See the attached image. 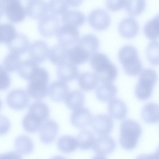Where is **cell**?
I'll return each instance as SVG.
<instances>
[{
    "label": "cell",
    "instance_id": "cell-1",
    "mask_svg": "<svg viewBox=\"0 0 159 159\" xmlns=\"http://www.w3.org/2000/svg\"><path fill=\"white\" fill-rule=\"evenodd\" d=\"M119 142L121 147L126 150H131L137 145L141 134V128L135 121L126 119L120 126Z\"/></svg>",
    "mask_w": 159,
    "mask_h": 159
},
{
    "label": "cell",
    "instance_id": "cell-2",
    "mask_svg": "<svg viewBox=\"0 0 159 159\" xmlns=\"http://www.w3.org/2000/svg\"><path fill=\"white\" fill-rule=\"evenodd\" d=\"M118 57L127 75L136 76L141 72L143 66L139 57L138 51L134 47L127 45L122 47L119 51Z\"/></svg>",
    "mask_w": 159,
    "mask_h": 159
},
{
    "label": "cell",
    "instance_id": "cell-3",
    "mask_svg": "<svg viewBox=\"0 0 159 159\" xmlns=\"http://www.w3.org/2000/svg\"><path fill=\"white\" fill-rule=\"evenodd\" d=\"M158 79L156 72L151 69H146L140 73L135 89V94L139 99L145 100L151 96L153 87Z\"/></svg>",
    "mask_w": 159,
    "mask_h": 159
},
{
    "label": "cell",
    "instance_id": "cell-4",
    "mask_svg": "<svg viewBox=\"0 0 159 159\" xmlns=\"http://www.w3.org/2000/svg\"><path fill=\"white\" fill-rule=\"evenodd\" d=\"M49 77L39 72L33 75L30 78L27 91L33 99L39 100L45 98L48 92V86Z\"/></svg>",
    "mask_w": 159,
    "mask_h": 159
},
{
    "label": "cell",
    "instance_id": "cell-5",
    "mask_svg": "<svg viewBox=\"0 0 159 159\" xmlns=\"http://www.w3.org/2000/svg\"><path fill=\"white\" fill-rule=\"evenodd\" d=\"M0 12L11 22L17 23L25 18L26 11L20 0H0Z\"/></svg>",
    "mask_w": 159,
    "mask_h": 159
},
{
    "label": "cell",
    "instance_id": "cell-6",
    "mask_svg": "<svg viewBox=\"0 0 159 159\" xmlns=\"http://www.w3.org/2000/svg\"><path fill=\"white\" fill-rule=\"evenodd\" d=\"M88 21L94 29L101 31L107 29L111 23L110 16L104 10L97 9L92 11L88 17Z\"/></svg>",
    "mask_w": 159,
    "mask_h": 159
},
{
    "label": "cell",
    "instance_id": "cell-7",
    "mask_svg": "<svg viewBox=\"0 0 159 159\" xmlns=\"http://www.w3.org/2000/svg\"><path fill=\"white\" fill-rule=\"evenodd\" d=\"M8 106L15 110H20L26 108L29 102L28 94L21 89H14L10 92L6 97Z\"/></svg>",
    "mask_w": 159,
    "mask_h": 159
},
{
    "label": "cell",
    "instance_id": "cell-8",
    "mask_svg": "<svg viewBox=\"0 0 159 159\" xmlns=\"http://www.w3.org/2000/svg\"><path fill=\"white\" fill-rule=\"evenodd\" d=\"M92 129L99 135L109 134L112 131L113 122L109 116L104 114L95 115L92 118L91 122Z\"/></svg>",
    "mask_w": 159,
    "mask_h": 159
},
{
    "label": "cell",
    "instance_id": "cell-9",
    "mask_svg": "<svg viewBox=\"0 0 159 159\" xmlns=\"http://www.w3.org/2000/svg\"><path fill=\"white\" fill-rule=\"evenodd\" d=\"M59 21L53 15H46L40 20L38 29L40 34L45 37H51L57 33L59 28Z\"/></svg>",
    "mask_w": 159,
    "mask_h": 159
},
{
    "label": "cell",
    "instance_id": "cell-10",
    "mask_svg": "<svg viewBox=\"0 0 159 159\" xmlns=\"http://www.w3.org/2000/svg\"><path fill=\"white\" fill-rule=\"evenodd\" d=\"M56 34L59 43L68 47L77 43L80 39V33L77 28L72 26L63 25L59 28Z\"/></svg>",
    "mask_w": 159,
    "mask_h": 159
},
{
    "label": "cell",
    "instance_id": "cell-11",
    "mask_svg": "<svg viewBox=\"0 0 159 159\" xmlns=\"http://www.w3.org/2000/svg\"><path fill=\"white\" fill-rule=\"evenodd\" d=\"M116 146V141L111 137L101 135L96 139L93 148L98 156L103 157L113 152Z\"/></svg>",
    "mask_w": 159,
    "mask_h": 159
},
{
    "label": "cell",
    "instance_id": "cell-12",
    "mask_svg": "<svg viewBox=\"0 0 159 159\" xmlns=\"http://www.w3.org/2000/svg\"><path fill=\"white\" fill-rule=\"evenodd\" d=\"M58 124L52 120L44 121L39 129V137L43 143L49 144L53 142L56 138L59 131Z\"/></svg>",
    "mask_w": 159,
    "mask_h": 159
},
{
    "label": "cell",
    "instance_id": "cell-13",
    "mask_svg": "<svg viewBox=\"0 0 159 159\" xmlns=\"http://www.w3.org/2000/svg\"><path fill=\"white\" fill-rule=\"evenodd\" d=\"M94 73L101 83H112L116 78L118 70L110 61L103 63L94 70Z\"/></svg>",
    "mask_w": 159,
    "mask_h": 159
},
{
    "label": "cell",
    "instance_id": "cell-14",
    "mask_svg": "<svg viewBox=\"0 0 159 159\" xmlns=\"http://www.w3.org/2000/svg\"><path fill=\"white\" fill-rule=\"evenodd\" d=\"M93 116L89 109L82 107L73 111L70 116L71 124L74 126L83 128L91 124Z\"/></svg>",
    "mask_w": 159,
    "mask_h": 159
},
{
    "label": "cell",
    "instance_id": "cell-15",
    "mask_svg": "<svg viewBox=\"0 0 159 159\" xmlns=\"http://www.w3.org/2000/svg\"><path fill=\"white\" fill-rule=\"evenodd\" d=\"M48 7L43 0H30L25 8L26 14L30 17L40 20L47 15Z\"/></svg>",
    "mask_w": 159,
    "mask_h": 159
},
{
    "label": "cell",
    "instance_id": "cell-16",
    "mask_svg": "<svg viewBox=\"0 0 159 159\" xmlns=\"http://www.w3.org/2000/svg\"><path fill=\"white\" fill-rule=\"evenodd\" d=\"M57 73L60 80L66 83L78 78L79 71L75 64L66 60L58 65Z\"/></svg>",
    "mask_w": 159,
    "mask_h": 159
},
{
    "label": "cell",
    "instance_id": "cell-17",
    "mask_svg": "<svg viewBox=\"0 0 159 159\" xmlns=\"http://www.w3.org/2000/svg\"><path fill=\"white\" fill-rule=\"evenodd\" d=\"M28 50L30 59L39 64L46 60L49 49L46 43L38 40L31 44Z\"/></svg>",
    "mask_w": 159,
    "mask_h": 159
},
{
    "label": "cell",
    "instance_id": "cell-18",
    "mask_svg": "<svg viewBox=\"0 0 159 159\" xmlns=\"http://www.w3.org/2000/svg\"><path fill=\"white\" fill-rule=\"evenodd\" d=\"M69 92L66 83L59 80L53 82L50 85L48 93L52 100L60 102L65 100Z\"/></svg>",
    "mask_w": 159,
    "mask_h": 159
},
{
    "label": "cell",
    "instance_id": "cell-19",
    "mask_svg": "<svg viewBox=\"0 0 159 159\" xmlns=\"http://www.w3.org/2000/svg\"><path fill=\"white\" fill-rule=\"evenodd\" d=\"M118 31L120 35L126 39L135 37L138 33L139 27L137 21L132 17L123 19L118 25Z\"/></svg>",
    "mask_w": 159,
    "mask_h": 159
},
{
    "label": "cell",
    "instance_id": "cell-20",
    "mask_svg": "<svg viewBox=\"0 0 159 159\" xmlns=\"http://www.w3.org/2000/svg\"><path fill=\"white\" fill-rule=\"evenodd\" d=\"M11 52L21 55L28 50L29 41L27 37L21 34H17L14 39L6 44Z\"/></svg>",
    "mask_w": 159,
    "mask_h": 159
},
{
    "label": "cell",
    "instance_id": "cell-21",
    "mask_svg": "<svg viewBox=\"0 0 159 159\" xmlns=\"http://www.w3.org/2000/svg\"><path fill=\"white\" fill-rule=\"evenodd\" d=\"M69 48L59 43L49 49L48 57L49 61L54 65H59L68 60Z\"/></svg>",
    "mask_w": 159,
    "mask_h": 159
},
{
    "label": "cell",
    "instance_id": "cell-22",
    "mask_svg": "<svg viewBox=\"0 0 159 159\" xmlns=\"http://www.w3.org/2000/svg\"><path fill=\"white\" fill-rule=\"evenodd\" d=\"M117 91L116 86L112 83H101L97 87L95 94L98 100L107 102L114 98Z\"/></svg>",
    "mask_w": 159,
    "mask_h": 159
},
{
    "label": "cell",
    "instance_id": "cell-23",
    "mask_svg": "<svg viewBox=\"0 0 159 159\" xmlns=\"http://www.w3.org/2000/svg\"><path fill=\"white\" fill-rule=\"evenodd\" d=\"M108 111L110 116L119 120L124 119L128 111L125 103L122 100L117 98H113L110 101Z\"/></svg>",
    "mask_w": 159,
    "mask_h": 159
},
{
    "label": "cell",
    "instance_id": "cell-24",
    "mask_svg": "<svg viewBox=\"0 0 159 159\" xmlns=\"http://www.w3.org/2000/svg\"><path fill=\"white\" fill-rule=\"evenodd\" d=\"M91 56L88 51L77 44L69 48L68 60L75 65H79L87 61Z\"/></svg>",
    "mask_w": 159,
    "mask_h": 159
},
{
    "label": "cell",
    "instance_id": "cell-25",
    "mask_svg": "<svg viewBox=\"0 0 159 159\" xmlns=\"http://www.w3.org/2000/svg\"><path fill=\"white\" fill-rule=\"evenodd\" d=\"M86 20L85 15L80 11H67L62 17L63 25L77 28L83 25Z\"/></svg>",
    "mask_w": 159,
    "mask_h": 159
},
{
    "label": "cell",
    "instance_id": "cell-26",
    "mask_svg": "<svg viewBox=\"0 0 159 159\" xmlns=\"http://www.w3.org/2000/svg\"><path fill=\"white\" fill-rule=\"evenodd\" d=\"M99 81L95 73L86 72L82 73L78 77V83L80 89L85 91H91L97 87Z\"/></svg>",
    "mask_w": 159,
    "mask_h": 159
},
{
    "label": "cell",
    "instance_id": "cell-27",
    "mask_svg": "<svg viewBox=\"0 0 159 159\" xmlns=\"http://www.w3.org/2000/svg\"><path fill=\"white\" fill-rule=\"evenodd\" d=\"M141 115L146 122L153 124L159 121V105L154 102H149L143 107Z\"/></svg>",
    "mask_w": 159,
    "mask_h": 159
},
{
    "label": "cell",
    "instance_id": "cell-28",
    "mask_svg": "<svg viewBox=\"0 0 159 159\" xmlns=\"http://www.w3.org/2000/svg\"><path fill=\"white\" fill-rule=\"evenodd\" d=\"M84 100V94L79 90L69 92L65 100L66 106L72 111L83 107Z\"/></svg>",
    "mask_w": 159,
    "mask_h": 159
},
{
    "label": "cell",
    "instance_id": "cell-29",
    "mask_svg": "<svg viewBox=\"0 0 159 159\" xmlns=\"http://www.w3.org/2000/svg\"><path fill=\"white\" fill-rule=\"evenodd\" d=\"M88 51L92 56L98 51L99 42L97 37L92 34H88L82 36L77 43Z\"/></svg>",
    "mask_w": 159,
    "mask_h": 159
},
{
    "label": "cell",
    "instance_id": "cell-30",
    "mask_svg": "<svg viewBox=\"0 0 159 159\" xmlns=\"http://www.w3.org/2000/svg\"><path fill=\"white\" fill-rule=\"evenodd\" d=\"M44 122L36 116L28 112L23 119L22 125L26 131L33 133L39 130Z\"/></svg>",
    "mask_w": 159,
    "mask_h": 159
},
{
    "label": "cell",
    "instance_id": "cell-31",
    "mask_svg": "<svg viewBox=\"0 0 159 159\" xmlns=\"http://www.w3.org/2000/svg\"><path fill=\"white\" fill-rule=\"evenodd\" d=\"M59 149L62 152L69 153L75 151L78 146L77 139L69 135H65L60 137L57 142Z\"/></svg>",
    "mask_w": 159,
    "mask_h": 159
},
{
    "label": "cell",
    "instance_id": "cell-32",
    "mask_svg": "<svg viewBox=\"0 0 159 159\" xmlns=\"http://www.w3.org/2000/svg\"><path fill=\"white\" fill-rule=\"evenodd\" d=\"M14 146L18 153L23 155L30 153L34 148L32 140L29 137L25 135H20L16 138L14 141Z\"/></svg>",
    "mask_w": 159,
    "mask_h": 159
},
{
    "label": "cell",
    "instance_id": "cell-33",
    "mask_svg": "<svg viewBox=\"0 0 159 159\" xmlns=\"http://www.w3.org/2000/svg\"><path fill=\"white\" fill-rule=\"evenodd\" d=\"M76 139L78 146L83 150H88L93 147L96 139L93 133L87 129L80 131Z\"/></svg>",
    "mask_w": 159,
    "mask_h": 159
},
{
    "label": "cell",
    "instance_id": "cell-34",
    "mask_svg": "<svg viewBox=\"0 0 159 159\" xmlns=\"http://www.w3.org/2000/svg\"><path fill=\"white\" fill-rule=\"evenodd\" d=\"M143 31L146 37L151 40H155L159 38V13L146 23Z\"/></svg>",
    "mask_w": 159,
    "mask_h": 159
},
{
    "label": "cell",
    "instance_id": "cell-35",
    "mask_svg": "<svg viewBox=\"0 0 159 159\" xmlns=\"http://www.w3.org/2000/svg\"><path fill=\"white\" fill-rule=\"evenodd\" d=\"M146 6V0H125L124 7L129 15L137 16L143 11Z\"/></svg>",
    "mask_w": 159,
    "mask_h": 159
},
{
    "label": "cell",
    "instance_id": "cell-36",
    "mask_svg": "<svg viewBox=\"0 0 159 159\" xmlns=\"http://www.w3.org/2000/svg\"><path fill=\"white\" fill-rule=\"evenodd\" d=\"M28 112L36 115L44 121L49 117V111L46 103L38 101L35 102L30 105Z\"/></svg>",
    "mask_w": 159,
    "mask_h": 159
},
{
    "label": "cell",
    "instance_id": "cell-37",
    "mask_svg": "<svg viewBox=\"0 0 159 159\" xmlns=\"http://www.w3.org/2000/svg\"><path fill=\"white\" fill-rule=\"evenodd\" d=\"M38 63L30 59L21 62L18 69V74L23 79L29 81L34 70L38 67Z\"/></svg>",
    "mask_w": 159,
    "mask_h": 159
},
{
    "label": "cell",
    "instance_id": "cell-38",
    "mask_svg": "<svg viewBox=\"0 0 159 159\" xmlns=\"http://www.w3.org/2000/svg\"><path fill=\"white\" fill-rule=\"evenodd\" d=\"M0 42L8 43L16 36L17 33L15 27L9 23H4L0 26Z\"/></svg>",
    "mask_w": 159,
    "mask_h": 159
},
{
    "label": "cell",
    "instance_id": "cell-39",
    "mask_svg": "<svg viewBox=\"0 0 159 159\" xmlns=\"http://www.w3.org/2000/svg\"><path fill=\"white\" fill-rule=\"evenodd\" d=\"M21 63L19 55L11 52L4 58L3 65L7 71L13 72L18 70Z\"/></svg>",
    "mask_w": 159,
    "mask_h": 159
},
{
    "label": "cell",
    "instance_id": "cell-40",
    "mask_svg": "<svg viewBox=\"0 0 159 159\" xmlns=\"http://www.w3.org/2000/svg\"><path fill=\"white\" fill-rule=\"evenodd\" d=\"M146 54L150 63L159 65V42L154 41L150 43L147 48Z\"/></svg>",
    "mask_w": 159,
    "mask_h": 159
},
{
    "label": "cell",
    "instance_id": "cell-41",
    "mask_svg": "<svg viewBox=\"0 0 159 159\" xmlns=\"http://www.w3.org/2000/svg\"><path fill=\"white\" fill-rule=\"evenodd\" d=\"M48 7L50 11L55 15H63L68 9L65 0H50Z\"/></svg>",
    "mask_w": 159,
    "mask_h": 159
},
{
    "label": "cell",
    "instance_id": "cell-42",
    "mask_svg": "<svg viewBox=\"0 0 159 159\" xmlns=\"http://www.w3.org/2000/svg\"><path fill=\"white\" fill-rule=\"evenodd\" d=\"M0 84L1 90L7 89L9 87L10 84L9 75L7 71L1 66H0Z\"/></svg>",
    "mask_w": 159,
    "mask_h": 159
},
{
    "label": "cell",
    "instance_id": "cell-43",
    "mask_svg": "<svg viewBox=\"0 0 159 159\" xmlns=\"http://www.w3.org/2000/svg\"><path fill=\"white\" fill-rule=\"evenodd\" d=\"M125 2V0H106V6L110 11H116L122 9Z\"/></svg>",
    "mask_w": 159,
    "mask_h": 159
},
{
    "label": "cell",
    "instance_id": "cell-44",
    "mask_svg": "<svg viewBox=\"0 0 159 159\" xmlns=\"http://www.w3.org/2000/svg\"><path fill=\"white\" fill-rule=\"evenodd\" d=\"M21 155L16 151H11L7 153L1 155L0 156V158H9L11 157L14 158H21Z\"/></svg>",
    "mask_w": 159,
    "mask_h": 159
},
{
    "label": "cell",
    "instance_id": "cell-45",
    "mask_svg": "<svg viewBox=\"0 0 159 159\" xmlns=\"http://www.w3.org/2000/svg\"><path fill=\"white\" fill-rule=\"evenodd\" d=\"M68 5L73 7H76L80 6L83 0H65Z\"/></svg>",
    "mask_w": 159,
    "mask_h": 159
},
{
    "label": "cell",
    "instance_id": "cell-46",
    "mask_svg": "<svg viewBox=\"0 0 159 159\" xmlns=\"http://www.w3.org/2000/svg\"><path fill=\"white\" fill-rule=\"evenodd\" d=\"M143 157L148 158H159V146L157 151L154 154Z\"/></svg>",
    "mask_w": 159,
    "mask_h": 159
}]
</instances>
